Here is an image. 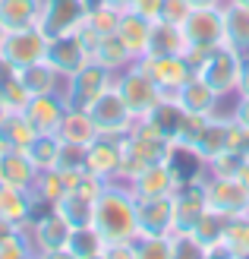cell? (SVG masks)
I'll list each match as a JSON object with an SVG mask.
<instances>
[{
  "label": "cell",
  "instance_id": "52a82bcc",
  "mask_svg": "<svg viewBox=\"0 0 249 259\" xmlns=\"http://www.w3.org/2000/svg\"><path fill=\"white\" fill-rule=\"evenodd\" d=\"M32 237L35 256H67V243H70V222L54 209L38 212L32 222H25Z\"/></svg>",
  "mask_w": 249,
  "mask_h": 259
},
{
  "label": "cell",
  "instance_id": "7c38bea8",
  "mask_svg": "<svg viewBox=\"0 0 249 259\" xmlns=\"http://www.w3.org/2000/svg\"><path fill=\"white\" fill-rule=\"evenodd\" d=\"M180 184H183V177H180L177 164L170 161V158L142 167L139 174H133V177L126 180V187L133 190L136 199H145V196H170Z\"/></svg>",
  "mask_w": 249,
  "mask_h": 259
},
{
  "label": "cell",
  "instance_id": "83f0119b",
  "mask_svg": "<svg viewBox=\"0 0 249 259\" xmlns=\"http://www.w3.org/2000/svg\"><path fill=\"white\" fill-rule=\"evenodd\" d=\"M67 256H73V259H101V256H108V240L101 237V231L95 225L73 228L70 243H67Z\"/></svg>",
  "mask_w": 249,
  "mask_h": 259
},
{
  "label": "cell",
  "instance_id": "277c9868",
  "mask_svg": "<svg viewBox=\"0 0 249 259\" xmlns=\"http://www.w3.org/2000/svg\"><path fill=\"white\" fill-rule=\"evenodd\" d=\"M114 85V73L111 70H104L101 63L95 60H88L85 67H79L73 76H67L63 79V101H67V108H82L88 111V105L95 101L104 89H111Z\"/></svg>",
  "mask_w": 249,
  "mask_h": 259
},
{
  "label": "cell",
  "instance_id": "5b68a950",
  "mask_svg": "<svg viewBox=\"0 0 249 259\" xmlns=\"http://www.w3.org/2000/svg\"><path fill=\"white\" fill-rule=\"evenodd\" d=\"M88 114H91V120L98 126V136H126L129 130H133V123H136V114L129 111V105L123 101L117 85L104 89V92L88 105Z\"/></svg>",
  "mask_w": 249,
  "mask_h": 259
},
{
  "label": "cell",
  "instance_id": "db71d44e",
  "mask_svg": "<svg viewBox=\"0 0 249 259\" xmlns=\"http://www.w3.org/2000/svg\"><path fill=\"white\" fill-rule=\"evenodd\" d=\"M230 4H240V7H249V0H230Z\"/></svg>",
  "mask_w": 249,
  "mask_h": 259
},
{
  "label": "cell",
  "instance_id": "f907efd6",
  "mask_svg": "<svg viewBox=\"0 0 249 259\" xmlns=\"http://www.w3.org/2000/svg\"><path fill=\"white\" fill-rule=\"evenodd\" d=\"M16 228H19V225H13V222H7V218L0 215V240H4V237H10V234H13Z\"/></svg>",
  "mask_w": 249,
  "mask_h": 259
},
{
  "label": "cell",
  "instance_id": "bcb514c9",
  "mask_svg": "<svg viewBox=\"0 0 249 259\" xmlns=\"http://www.w3.org/2000/svg\"><path fill=\"white\" fill-rule=\"evenodd\" d=\"M161 4L164 0H136V13L139 16H145V19H152V22H158V16H161Z\"/></svg>",
  "mask_w": 249,
  "mask_h": 259
},
{
  "label": "cell",
  "instance_id": "c3c4849f",
  "mask_svg": "<svg viewBox=\"0 0 249 259\" xmlns=\"http://www.w3.org/2000/svg\"><path fill=\"white\" fill-rule=\"evenodd\" d=\"M233 177H237L240 184H243V187L249 190V155H246V158L240 161V167H237V174H233Z\"/></svg>",
  "mask_w": 249,
  "mask_h": 259
},
{
  "label": "cell",
  "instance_id": "603a6c76",
  "mask_svg": "<svg viewBox=\"0 0 249 259\" xmlns=\"http://www.w3.org/2000/svg\"><path fill=\"white\" fill-rule=\"evenodd\" d=\"M117 35H120V41L129 48V54L136 60L148 54V35H152V19L139 16L136 10H129L120 16V25H117Z\"/></svg>",
  "mask_w": 249,
  "mask_h": 259
},
{
  "label": "cell",
  "instance_id": "ac0fdd59",
  "mask_svg": "<svg viewBox=\"0 0 249 259\" xmlns=\"http://www.w3.org/2000/svg\"><path fill=\"white\" fill-rule=\"evenodd\" d=\"M25 120L35 126V133H57L67 114V101L63 92H47V95H32L25 105Z\"/></svg>",
  "mask_w": 249,
  "mask_h": 259
},
{
  "label": "cell",
  "instance_id": "6da1fadb",
  "mask_svg": "<svg viewBox=\"0 0 249 259\" xmlns=\"http://www.w3.org/2000/svg\"><path fill=\"white\" fill-rule=\"evenodd\" d=\"M95 225L101 237L111 243H129L139 234V218H136V196L126 187V180H108L104 193L95 199Z\"/></svg>",
  "mask_w": 249,
  "mask_h": 259
},
{
  "label": "cell",
  "instance_id": "4316f807",
  "mask_svg": "<svg viewBox=\"0 0 249 259\" xmlns=\"http://www.w3.org/2000/svg\"><path fill=\"white\" fill-rule=\"evenodd\" d=\"M91 60L101 63L104 70H111L114 76L123 73L126 67H133V63H136V57L129 54V48L120 41V35H117V32H114V35H104L101 41L95 45V51H91Z\"/></svg>",
  "mask_w": 249,
  "mask_h": 259
},
{
  "label": "cell",
  "instance_id": "484cf974",
  "mask_svg": "<svg viewBox=\"0 0 249 259\" xmlns=\"http://www.w3.org/2000/svg\"><path fill=\"white\" fill-rule=\"evenodd\" d=\"M16 76H19V82L25 85L29 95H47V92H60L63 89V76L51 67L47 60H38L32 67H22V70H16Z\"/></svg>",
  "mask_w": 249,
  "mask_h": 259
},
{
  "label": "cell",
  "instance_id": "836d02e7",
  "mask_svg": "<svg viewBox=\"0 0 249 259\" xmlns=\"http://www.w3.org/2000/svg\"><path fill=\"white\" fill-rule=\"evenodd\" d=\"M54 212H60L63 218L70 222V228H82V225H91L95 222V202L79 196V193H67L57 205H54Z\"/></svg>",
  "mask_w": 249,
  "mask_h": 259
},
{
  "label": "cell",
  "instance_id": "ab89813d",
  "mask_svg": "<svg viewBox=\"0 0 249 259\" xmlns=\"http://www.w3.org/2000/svg\"><path fill=\"white\" fill-rule=\"evenodd\" d=\"M25 256H35V247H32L29 228L19 225L10 237L0 240V259H25Z\"/></svg>",
  "mask_w": 249,
  "mask_h": 259
},
{
  "label": "cell",
  "instance_id": "7a4b0ae2",
  "mask_svg": "<svg viewBox=\"0 0 249 259\" xmlns=\"http://www.w3.org/2000/svg\"><path fill=\"white\" fill-rule=\"evenodd\" d=\"M123 164H120V180H129L133 174H139L142 167L167 161L174 155V142H170L152 120L139 117L133 123V130L123 136Z\"/></svg>",
  "mask_w": 249,
  "mask_h": 259
},
{
  "label": "cell",
  "instance_id": "ba28073f",
  "mask_svg": "<svg viewBox=\"0 0 249 259\" xmlns=\"http://www.w3.org/2000/svg\"><path fill=\"white\" fill-rule=\"evenodd\" d=\"M44 57H47V35L38 25L7 32L4 45H0V60H7L13 70L32 67V63L44 60Z\"/></svg>",
  "mask_w": 249,
  "mask_h": 259
},
{
  "label": "cell",
  "instance_id": "4dcf8cb0",
  "mask_svg": "<svg viewBox=\"0 0 249 259\" xmlns=\"http://www.w3.org/2000/svg\"><path fill=\"white\" fill-rule=\"evenodd\" d=\"M70 193V184H67V174L57 171V167H47V171H38L35 177V187H32V196L41 209H54V205Z\"/></svg>",
  "mask_w": 249,
  "mask_h": 259
},
{
  "label": "cell",
  "instance_id": "30bf717a",
  "mask_svg": "<svg viewBox=\"0 0 249 259\" xmlns=\"http://www.w3.org/2000/svg\"><path fill=\"white\" fill-rule=\"evenodd\" d=\"M85 13H88L85 0H44L41 16H38V29L47 38L73 35L85 22Z\"/></svg>",
  "mask_w": 249,
  "mask_h": 259
},
{
  "label": "cell",
  "instance_id": "7dc6e473",
  "mask_svg": "<svg viewBox=\"0 0 249 259\" xmlns=\"http://www.w3.org/2000/svg\"><path fill=\"white\" fill-rule=\"evenodd\" d=\"M237 95H249V54L240 60V79H237Z\"/></svg>",
  "mask_w": 249,
  "mask_h": 259
},
{
  "label": "cell",
  "instance_id": "d590c367",
  "mask_svg": "<svg viewBox=\"0 0 249 259\" xmlns=\"http://www.w3.org/2000/svg\"><path fill=\"white\" fill-rule=\"evenodd\" d=\"M227 222H230L227 215H221L218 209H212V205H208V209L202 212V218L192 225V234L205 243V253H208V247H212V243L224 240V228H227Z\"/></svg>",
  "mask_w": 249,
  "mask_h": 259
},
{
  "label": "cell",
  "instance_id": "8fae6325",
  "mask_svg": "<svg viewBox=\"0 0 249 259\" xmlns=\"http://www.w3.org/2000/svg\"><path fill=\"white\" fill-rule=\"evenodd\" d=\"M205 199L212 209L221 215L237 218L249 212V190L240 184L237 177H218V174H205Z\"/></svg>",
  "mask_w": 249,
  "mask_h": 259
},
{
  "label": "cell",
  "instance_id": "cb8c5ba5",
  "mask_svg": "<svg viewBox=\"0 0 249 259\" xmlns=\"http://www.w3.org/2000/svg\"><path fill=\"white\" fill-rule=\"evenodd\" d=\"M186 35L180 25H170L164 19L152 22V35H148V54L152 57H174V54H186Z\"/></svg>",
  "mask_w": 249,
  "mask_h": 259
},
{
  "label": "cell",
  "instance_id": "f1b7e54d",
  "mask_svg": "<svg viewBox=\"0 0 249 259\" xmlns=\"http://www.w3.org/2000/svg\"><path fill=\"white\" fill-rule=\"evenodd\" d=\"M57 136L63 142H79V146H91L98 139V126L91 120V114L82 111V108H67L63 114V123L57 130Z\"/></svg>",
  "mask_w": 249,
  "mask_h": 259
},
{
  "label": "cell",
  "instance_id": "74e56055",
  "mask_svg": "<svg viewBox=\"0 0 249 259\" xmlns=\"http://www.w3.org/2000/svg\"><path fill=\"white\" fill-rule=\"evenodd\" d=\"M224 243H227V253L230 256H249V212L227 222Z\"/></svg>",
  "mask_w": 249,
  "mask_h": 259
},
{
  "label": "cell",
  "instance_id": "b9f144b4",
  "mask_svg": "<svg viewBox=\"0 0 249 259\" xmlns=\"http://www.w3.org/2000/svg\"><path fill=\"white\" fill-rule=\"evenodd\" d=\"M85 152H88V146H79V142H63V139H60L57 171H63V174H70V171H85Z\"/></svg>",
  "mask_w": 249,
  "mask_h": 259
},
{
  "label": "cell",
  "instance_id": "60d3db41",
  "mask_svg": "<svg viewBox=\"0 0 249 259\" xmlns=\"http://www.w3.org/2000/svg\"><path fill=\"white\" fill-rule=\"evenodd\" d=\"M170 256H199L205 259V243L192 234V231H170Z\"/></svg>",
  "mask_w": 249,
  "mask_h": 259
},
{
  "label": "cell",
  "instance_id": "11a10c76",
  "mask_svg": "<svg viewBox=\"0 0 249 259\" xmlns=\"http://www.w3.org/2000/svg\"><path fill=\"white\" fill-rule=\"evenodd\" d=\"M4 114H7V108H4V101H0V120H4Z\"/></svg>",
  "mask_w": 249,
  "mask_h": 259
},
{
  "label": "cell",
  "instance_id": "f6af8a7d",
  "mask_svg": "<svg viewBox=\"0 0 249 259\" xmlns=\"http://www.w3.org/2000/svg\"><path fill=\"white\" fill-rule=\"evenodd\" d=\"M233 123H240L249 130V95H237V101H233V108L227 111Z\"/></svg>",
  "mask_w": 249,
  "mask_h": 259
},
{
  "label": "cell",
  "instance_id": "7bdbcfd3",
  "mask_svg": "<svg viewBox=\"0 0 249 259\" xmlns=\"http://www.w3.org/2000/svg\"><path fill=\"white\" fill-rule=\"evenodd\" d=\"M189 10H192L189 0H164L158 19H164V22H170V25H183V19L189 16Z\"/></svg>",
  "mask_w": 249,
  "mask_h": 259
},
{
  "label": "cell",
  "instance_id": "3957f363",
  "mask_svg": "<svg viewBox=\"0 0 249 259\" xmlns=\"http://www.w3.org/2000/svg\"><path fill=\"white\" fill-rule=\"evenodd\" d=\"M240 60H243V54L224 41V45H218L205 54L195 76H202L221 98H233L237 95V79H240Z\"/></svg>",
  "mask_w": 249,
  "mask_h": 259
},
{
  "label": "cell",
  "instance_id": "9f6ffc18",
  "mask_svg": "<svg viewBox=\"0 0 249 259\" xmlns=\"http://www.w3.org/2000/svg\"><path fill=\"white\" fill-rule=\"evenodd\" d=\"M0 152H4V146H0Z\"/></svg>",
  "mask_w": 249,
  "mask_h": 259
},
{
  "label": "cell",
  "instance_id": "8992f818",
  "mask_svg": "<svg viewBox=\"0 0 249 259\" xmlns=\"http://www.w3.org/2000/svg\"><path fill=\"white\" fill-rule=\"evenodd\" d=\"M114 85L120 89V95H123V101L129 105V111L136 114V120L139 117H148L152 108L164 98V92L158 89V82H155L152 76L139 67V63L126 67L123 73H117L114 76Z\"/></svg>",
  "mask_w": 249,
  "mask_h": 259
},
{
  "label": "cell",
  "instance_id": "4fadbf2b",
  "mask_svg": "<svg viewBox=\"0 0 249 259\" xmlns=\"http://www.w3.org/2000/svg\"><path fill=\"white\" fill-rule=\"evenodd\" d=\"M208 209L205 199V174L189 177L174 190V231H192V225Z\"/></svg>",
  "mask_w": 249,
  "mask_h": 259
},
{
  "label": "cell",
  "instance_id": "44dd1931",
  "mask_svg": "<svg viewBox=\"0 0 249 259\" xmlns=\"http://www.w3.org/2000/svg\"><path fill=\"white\" fill-rule=\"evenodd\" d=\"M38 177V167L32 158L19 149H4L0 152V184L7 187H19V190H32Z\"/></svg>",
  "mask_w": 249,
  "mask_h": 259
},
{
  "label": "cell",
  "instance_id": "d4e9b609",
  "mask_svg": "<svg viewBox=\"0 0 249 259\" xmlns=\"http://www.w3.org/2000/svg\"><path fill=\"white\" fill-rule=\"evenodd\" d=\"M221 13H224V41L240 54H249V7L224 0Z\"/></svg>",
  "mask_w": 249,
  "mask_h": 259
},
{
  "label": "cell",
  "instance_id": "681fc988",
  "mask_svg": "<svg viewBox=\"0 0 249 259\" xmlns=\"http://www.w3.org/2000/svg\"><path fill=\"white\" fill-rule=\"evenodd\" d=\"M101 4H108V7H114V10H120V13H129L136 7V0H101Z\"/></svg>",
  "mask_w": 249,
  "mask_h": 259
},
{
  "label": "cell",
  "instance_id": "9a60e30c",
  "mask_svg": "<svg viewBox=\"0 0 249 259\" xmlns=\"http://www.w3.org/2000/svg\"><path fill=\"white\" fill-rule=\"evenodd\" d=\"M123 136H98L85 152V171L98 174L101 180H120L123 164Z\"/></svg>",
  "mask_w": 249,
  "mask_h": 259
},
{
  "label": "cell",
  "instance_id": "7402d4cb",
  "mask_svg": "<svg viewBox=\"0 0 249 259\" xmlns=\"http://www.w3.org/2000/svg\"><path fill=\"white\" fill-rule=\"evenodd\" d=\"M38 209H41V205L35 202L32 190H19V187L0 184V215H4L7 222L25 225V222H32V218L38 215Z\"/></svg>",
  "mask_w": 249,
  "mask_h": 259
},
{
  "label": "cell",
  "instance_id": "ffe728a7",
  "mask_svg": "<svg viewBox=\"0 0 249 259\" xmlns=\"http://www.w3.org/2000/svg\"><path fill=\"white\" fill-rule=\"evenodd\" d=\"M136 218L142 234H170L174 231V193L136 199Z\"/></svg>",
  "mask_w": 249,
  "mask_h": 259
},
{
  "label": "cell",
  "instance_id": "1f68e13d",
  "mask_svg": "<svg viewBox=\"0 0 249 259\" xmlns=\"http://www.w3.org/2000/svg\"><path fill=\"white\" fill-rule=\"evenodd\" d=\"M35 136H38L35 126L25 120L22 111L4 114V120H0V146H4V149H19V152H25Z\"/></svg>",
  "mask_w": 249,
  "mask_h": 259
},
{
  "label": "cell",
  "instance_id": "5bb4252c",
  "mask_svg": "<svg viewBox=\"0 0 249 259\" xmlns=\"http://www.w3.org/2000/svg\"><path fill=\"white\" fill-rule=\"evenodd\" d=\"M136 63L152 76L155 82H158L164 98H174L177 89L192 76V67H189V60L183 54H174V57H152V54H145V57H139Z\"/></svg>",
  "mask_w": 249,
  "mask_h": 259
},
{
  "label": "cell",
  "instance_id": "816d5d0a",
  "mask_svg": "<svg viewBox=\"0 0 249 259\" xmlns=\"http://www.w3.org/2000/svg\"><path fill=\"white\" fill-rule=\"evenodd\" d=\"M224 0H189V7H221Z\"/></svg>",
  "mask_w": 249,
  "mask_h": 259
},
{
  "label": "cell",
  "instance_id": "f546056e",
  "mask_svg": "<svg viewBox=\"0 0 249 259\" xmlns=\"http://www.w3.org/2000/svg\"><path fill=\"white\" fill-rule=\"evenodd\" d=\"M44 0H0V22L4 29H29V25H38V16H41Z\"/></svg>",
  "mask_w": 249,
  "mask_h": 259
},
{
  "label": "cell",
  "instance_id": "9c48e42d",
  "mask_svg": "<svg viewBox=\"0 0 249 259\" xmlns=\"http://www.w3.org/2000/svg\"><path fill=\"white\" fill-rule=\"evenodd\" d=\"M180 29L186 35L189 48L212 51L224 45V13H221V7H192Z\"/></svg>",
  "mask_w": 249,
  "mask_h": 259
},
{
  "label": "cell",
  "instance_id": "e0dca14e",
  "mask_svg": "<svg viewBox=\"0 0 249 259\" xmlns=\"http://www.w3.org/2000/svg\"><path fill=\"white\" fill-rule=\"evenodd\" d=\"M51 67H54L63 79L67 76H73L79 67H85V63L91 60L85 45L79 41V35H57V38H47V57H44Z\"/></svg>",
  "mask_w": 249,
  "mask_h": 259
},
{
  "label": "cell",
  "instance_id": "f35d334b",
  "mask_svg": "<svg viewBox=\"0 0 249 259\" xmlns=\"http://www.w3.org/2000/svg\"><path fill=\"white\" fill-rule=\"evenodd\" d=\"M133 256H148V259H167L170 256V237L167 234H139L129 240Z\"/></svg>",
  "mask_w": 249,
  "mask_h": 259
},
{
  "label": "cell",
  "instance_id": "f5cc1de1",
  "mask_svg": "<svg viewBox=\"0 0 249 259\" xmlns=\"http://www.w3.org/2000/svg\"><path fill=\"white\" fill-rule=\"evenodd\" d=\"M4 38H7V29H4V22H0V45H4Z\"/></svg>",
  "mask_w": 249,
  "mask_h": 259
},
{
  "label": "cell",
  "instance_id": "e575fe53",
  "mask_svg": "<svg viewBox=\"0 0 249 259\" xmlns=\"http://www.w3.org/2000/svg\"><path fill=\"white\" fill-rule=\"evenodd\" d=\"M57 152H60V136L57 133H38L29 142V149H25V155L32 158V164L38 167V171L57 167Z\"/></svg>",
  "mask_w": 249,
  "mask_h": 259
},
{
  "label": "cell",
  "instance_id": "2e32d148",
  "mask_svg": "<svg viewBox=\"0 0 249 259\" xmlns=\"http://www.w3.org/2000/svg\"><path fill=\"white\" fill-rule=\"evenodd\" d=\"M230 130H233L230 114H221L218 111V114H212V117H205L199 136H195V142H192V152L208 164L212 158H218L221 152L230 149Z\"/></svg>",
  "mask_w": 249,
  "mask_h": 259
},
{
  "label": "cell",
  "instance_id": "d6a6232c",
  "mask_svg": "<svg viewBox=\"0 0 249 259\" xmlns=\"http://www.w3.org/2000/svg\"><path fill=\"white\" fill-rule=\"evenodd\" d=\"M183 117H186V111L180 108V101H177V98H161L158 105L152 108V114H148L145 120H152V123L158 126L170 142H174V136L180 133V126H183Z\"/></svg>",
  "mask_w": 249,
  "mask_h": 259
},
{
  "label": "cell",
  "instance_id": "8d00e7d4",
  "mask_svg": "<svg viewBox=\"0 0 249 259\" xmlns=\"http://www.w3.org/2000/svg\"><path fill=\"white\" fill-rule=\"evenodd\" d=\"M120 16H123L120 10H114V7H108V4H95V7H88L82 25H88L91 32H98V35L104 38V35H114V32H117Z\"/></svg>",
  "mask_w": 249,
  "mask_h": 259
},
{
  "label": "cell",
  "instance_id": "ee69618b",
  "mask_svg": "<svg viewBox=\"0 0 249 259\" xmlns=\"http://www.w3.org/2000/svg\"><path fill=\"white\" fill-rule=\"evenodd\" d=\"M230 152L243 155V158L249 155V130L240 123H233V130H230Z\"/></svg>",
  "mask_w": 249,
  "mask_h": 259
},
{
  "label": "cell",
  "instance_id": "d6986e66",
  "mask_svg": "<svg viewBox=\"0 0 249 259\" xmlns=\"http://www.w3.org/2000/svg\"><path fill=\"white\" fill-rule=\"evenodd\" d=\"M174 98L180 101V108L186 111V114H199V117H212V114H218L221 111V101H224L212 85L202 79V76H195V73L177 89Z\"/></svg>",
  "mask_w": 249,
  "mask_h": 259
}]
</instances>
